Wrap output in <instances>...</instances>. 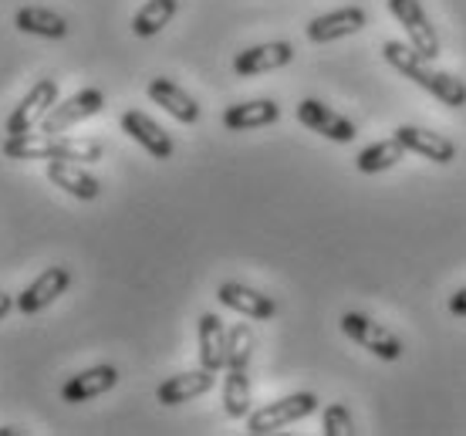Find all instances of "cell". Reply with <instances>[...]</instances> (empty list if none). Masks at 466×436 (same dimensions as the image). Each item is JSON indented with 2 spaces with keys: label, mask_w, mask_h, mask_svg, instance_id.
Here are the masks:
<instances>
[{
  "label": "cell",
  "mask_w": 466,
  "mask_h": 436,
  "mask_svg": "<svg viewBox=\"0 0 466 436\" xmlns=\"http://www.w3.org/2000/svg\"><path fill=\"white\" fill-rule=\"evenodd\" d=\"M14 24H17V31H24V35L51 37V41L68 35V21L61 14L47 11V7H21V11L14 14Z\"/></svg>",
  "instance_id": "21"
},
{
  "label": "cell",
  "mask_w": 466,
  "mask_h": 436,
  "mask_svg": "<svg viewBox=\"0 0 466 436\" xmlns=\"http://www.w3.org/2000/svg\"><path fill=\"white\" fill-rule=\"evenodd\" d=\"M227 349H230V331L223 329L220 315H199V366L210 372L227 369Z\"/></svg>",
  "instance_id": "17"
},
{
  "label": "cell",
  "mask_w": 466,
  "mask_h": 436,
  "mask_svg": "<svg viewBox=\"0 0 466 436\" xmlns=\"http://www.w3.org/2000/svg\"><path fill=\"white\" fill-rule=\"evenodd\" d=\"M298 122L331 142H351L359 136L349 118L335 112V108H328L325 102H318V98H304L301 106H298Z\"/></svg>",
  "instance_id": "9"
},
{
  "label": "cell",
  "mask_w": 466,
  "mask_h": 436,
  "mask_svg": "<svg viewBox=\"0 0 466 436\" xmlns=\"http://www.w3.org/2000/svg\"><path fill=\"white\" fill-rule=\"evenodd\" d=\"M217 298H220V305L233 308V311H240V315L254 321H270L278 315V305L268 295H260V291H254V288H247L240 281H223L217 288Z\"/></svg>",
  "instance_id": "15"
},
{
  "label": "cell",
  "mask_w": 466,
  "mask_h": 436,
  "mask_svg": "<svg viewBox=\"0 0 466 436\" xmlns=\"http://www.w3.org/2000/svg\"><path fill=\"white\" fill-rule=\"evenodd\" d=\"M294 61V47L288 41H268V45H254L240 51L233 58V71L240 78H254V75H268V71L288 68Z\"/></svg>",
  "instance_id": "11"
},
{
  "label": "cell",
  "mask_w": 466,
  "mask_h": 436,
  "mask_svg": "<svg viewBox=\"0 0 466 436\" xmlns=\"http://www.w3.org/2000/svg\"><path fill=\"white\" fill-rule=\"evenodd\" d=\"M47 179L75 200H95L102 193V183L75 159H47Z\"/></svg>",
  "instance_id": "13"
},
{
  "label": "cell",
  "mask_w": 466,
  "mask_h": 436,
  "mask_svg": "<svg viewBox=\"0 0 466 436\" xmlns=\"http://www.w3.org/2000/svg\"><path fill=\"white\" fill-rule=\"evenodd\" d=\"M365 24H369V14L361 11V7H339V11L318 14L315 21L308 24V41H315V45H331V41L359 35Z\"/></svg>",
  "instance_id": "10"
},
{
  "label": "cell",
  "mask_w": 466,
  "mask_h": 436,
  "mask_svg": "<svg viewBox=\"0 0 466 436\" xmlns=\"http://www.w3.org/2000/svg\"><path fill=\"white\" fill-rule=\"evenodd\" d=\"M118 382V369L116 366H95L85 369L78 376H71L65 386H61V400L78 406V402H88L95 396H106L112 386Z\"/></svg>",
  "instance_id": "18"
},
{
  "label": "cell",
  "mask_w": 466,
  "mask_h": 436,
  "mask_svg": "<svg viewBox=\"0 0 466 436\" xmlns=\"http://www.w3.org/2000/svg\"><path fill=\"white\" fill-rule=\"evenodd\" d=\"M122 132H126L128 139L139 142L152 159H173V139L166 136V129L156 118H149L139 108H128L126 116H122Z\"/></svg>",
  "instance_id": "12"
},
{
  "label": "cell",
  "mask_w": 466,
  "mask_h": 436,
  "mask_svg": "<svg viewBox=\"0 0 466 436\" xmlns=\"http://www.w3.org/2000/svg\"><path fill=\"white\" fill-rule=\"evenodd\" d=\"M318 410V396L315 392H294V396H284L278 402H268V406H260L254 413L247 416V433L254 436H268V433H278L284 426L298 423L304 416H311Z\"/></svg>",
  "instance_id": "3"
},
{
  "label": "cell",
  "mask_w": 466,
  "mask_h": 436,
  "mask_svg": "<svg viewBox=\"0 0 466 436\" xmlns=\"http://www.w3.org/2000/svg\"><path fill=\"white\" fill-rule=\"evenodd\" d=\"M217 386V372L210 369H193V372H179V376H169L156 390V400L163 402V406H179V402H189L197 400V396H207V392Z\"/></svg>",
  "instance_id": "14"
},
{
  "label": "cell",
  "mask_w": 466,
  "mask_h": 436,
  "mask_svg": "<svg viewBox=\"0 0 466 436\" xmlns=\"http://www.w3.org/2000/svg\"><path fill=\"white\" fill-rule=\"evenodd\" d=\"M24 430H17V426H4V430H0V436H21Z\"/></svg>",
  "instance_id": "29"
},
{
  "label": "cell",
  "mask_w": 466,
  "mask_h": 436,
  "mask_svg": "<svg viewBox=\"0 0 466 436\" xmlns=\"http://www.w3.org/2000/svg\"><path fill=\"white\" fill-rule=\"evenodd\" d=\"M396 136L402 139L409 153L422 156V159H430V163H453L456 159V146L453 139H446L443 132H430V129H420V126H399Z\"/></svg>",
  "instance_id": "16"
},
{
  "label": "cell",
  "mask_w": 466,
  "mask_h": 436,
  "mask_svg": "<svg viewBox=\"0 0 466 436\" xmlns=\"http://www.w3.org/2000/svg\"><path fill=\"white\" fill-rule=\"evenodd\" d=\"M11 308H17V301H14L11 295H4V291H0V319H7V311H11Z\"/></svg>",
  "instance_id": "28"
},
{
  "label": "cell",
  "mask_w": 466,
  "mask_h": 436,
  "mask_svg": "<svg viewBox=\"0 0 466 436\" xmlns=\"http://www.w3.org/2000/svg\"><path fill=\"white\" fill-rule=\"evenodd\" d=\"M4 156L17 163H35V159H75V163H98L106 149L95 139H71V136H47V132H24L4 139Z\"/></svg>",
  "instance_id": "2"
},
{
  "label": "cell",
  "mask_w": 466,
  "mask_h": 436,
  "mask_svg": "<svg viewBox=\"0 0 466 436\" xmlns=\"http://www.w3.org/2000/svg\"><path fill=\"white\" fill-rule=\"evenodd\" d=\"M58 106V82L55 78H41L31 85V92L24 95L17 108L7 116V136H24V132H35L51 108Z\"/></svg>",
  "instance_id": "4"
},
{
  "label": "cell",
  "mask_w": 466,
  "mask_h": 436,
  "mask_svg": "<svg viewBox=\"0 0 466 436\" xmlns=\"http://www.w3.org/2000/svg\"><path fill=\"white\" fill-rule=\"evenodd\" d=\"M280 118V106L274 98H254V102H240V106H230L223 112V126L230 132H250V129H264V126H274Z\"/></svg>",
  "instance_id": "20"
},
{
  "label": "cell",
  "mask_w": 466,
  "mask_h": 436,
  "mask_svg": "<svg viewBox=\"0 0 466 436\" xmlns=\"http://www.w3.org/2000/svg\"><path fill=\"white\" fill-rule=\"evenodd\" d=\"M71 284V271L68 268H47L35 278V281L24 288L21 295H17V311L21 315H37V311H45L47 305H55L65 291H68Z\"/></svg>",
  "instance_id": "8"
},
{
  "label": "cell",
  "mask_w": 466,
  "mask_h": 436,
  "mask_svg": "<svg viewBox=\"0 0 466 436\" xmlns=\"http://www.w3.org/2000/svg\"><path fill=\"white\" fill-rule=\"evenodd\" d=\"M406 153L409 149L402 146V139H399V136H389V139H382V142L365 146L359 153V159H355V166H359V173H382V169H392Z\"/></svg>",
  "instance_id": "24"
},
{
  "label": "cell",
  "mask_w": 466,
  "mask_h": 436,
  "mask_svg": "<svg viewBox=\"0 0 466 436\" xmlns=\"http://www.w3.org/2000/svg\"><path fill=\"white\" fill-rule=\"evenodd\" d=\"M179 11V0H146L136 17H132V35L136 37H156L166 24L173 21Z\"/></svg>",
  "instance_id": "23"
},
{
  "label": "cell",
  "mask_w": 466,
  "mask_h": 436,
  "mask_svg": "<svg viewBox=\"0 0 466 436\" xmlns=\"http://www.w3.org/2000/svg\"><path fill=\"white\" fill-rule=\"evenodd\" d=\"M389 11L406 27L409 45L416 47L420 55H426L430 61L440 58V37H436V27L430 24L420 0H389Z\"/></svg>",
  "instance_id": "7"
},
{
  "label": "cell",
  "mask_w": 466,
  "mask_h": 436,
  "mask_svg": "<svg viewBox=\"0 0 466 436\" xmlns=\"http://www.w3.org/2000/svg\"><path fill=\"white\" fill-rule=\"evenodd\" d=\"M382 55H385V61L399 71V75H406L409 82L420 85L422 92L436 95L443 106H450V108H463L466 106L463 78H456V75H450V71H436L430 65V58H426V55H420L412 45H402V41H385Z\"/></svg>",
  "instance_id": "1"
},
{
  "label": "cell",
  "mask_w": 466,
  "mask_h": 436,
  "mask_svg": "<svg viewBox=\"0 0 466 436\" xmlns=\"http://www.w3.org/2000/svg\"><path fill=\"white\" fill-rule=\"evenodd\" d=\"M146 92H149V98L156 102V106L166 108V112H169L176 122H183V126H193V122L199 118L197 98H193L187 88H179L173 78H152Z\"/></svg>",
  "instance_id": "19"
},
{
  "label": "cell",
  "mask_w": 466,
  "mask_h": 436,
  "mask_svg": "<svg viewBox=\"0 0 466 436\" xmlns=\"http://www.w3.org/2000/svg\"><path fill=\"white\" fill-rule=\"evenodd\" d=\"M321 433L325 436H351L355 433V420H351L345 402H331L321 413Z\"/></svg>",
  "instance_id": "26"
},
{
  "label": "cell",
  "mask_w": 466,
  "mask_h": 436,
  "mask_svg": "<svg viewBox=\"0 0 466 436\" xmlns=\"http://www.w3.org/2000/svg\"><path fill=\"white\" fill-rule=\"evenodd\" d=\"M254 355V331L250 325H233L230 329V349H227V366H250Z\"/></svg>",
  "instance_id": "25"
},
{
  "label": "cell",
  "mask_w": 466,
  "mask_h": 436,
  "mask_svg": "<svg viewBox=\"0 0 466 436\" xmlns=\"http://www.w3.org/2000/svg\"><path fill=\"white\" fill-rule=\"evenodd\" d=\"M450 311H453L456 319H466V288H460V291L450 298Z\"/></svg>",
  "instance_id": "27"
},
{
  "label": "cell",
  "mask_w": 466,
  "mask_h": 436,
  "mask_svg": "<svg viewBox=\"0 0 466 436\" xmlns=\"http://www.w3.org/2000/svg\"><path fill=\"white\" fill-rule=\"evenodd\" d=\"M102 108H106V92L102 88H82V92H75L71 98L58 102V106L47 112L45 122H41V132H47V136H65L78 122L98 116Z\"/></svg>",
  "instance_id": "5"
},
{
  "label": "cell",
  "mask_w": 466,
  "mask_h": 436,
  "mask_svg": "<svg viewBox=\"0 0 466 436\" xmlns=\"http://www.w3.org/2000/svg\"><path fill=\"white\" fill-rule=\"evenodd\" d=\"M223 410L233 420H247L250 416V376H247V366H227V376H223Z\"/></svg>",
  "instance_id": "22"
},
{
  "label": "cell",
  "mask_w": 466,
  "mask_h": 436,
  "mask_svg": "<svg viewBox=\"0 0 466 436\" xmlns=\"http://www.w3.org/2000/svg\"><path fill=\"white\" fill-rule=\"evenodd\" d=\"M341 331L349 335L351 342L369 349L375 359H385V362H396L402 355V342L389 329H382L379 321H372L369 315H359V311H345L341 315Z\"/></svg>",
  "instance_id": "6"
}]
</instances>
